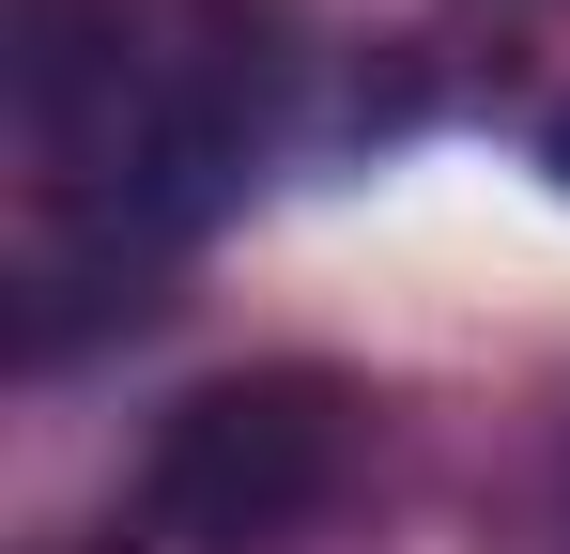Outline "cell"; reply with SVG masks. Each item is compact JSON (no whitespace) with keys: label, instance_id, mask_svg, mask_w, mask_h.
<instances>
[{"label":"cell","instance_id":"6da1fadb","mask_svg":"<svg viewBox=\"0 0 570 554\" xmlns=\"http://www.w3.org/2000/svg\"><path fill=\"white\" fill-rule=\"evenodd\" d=\"M340 493H355V385L308 355L186 385L139 462V524L170 554H293Z\"/></svg>","mask_w":570,"mask_h":554}]
</instances>
